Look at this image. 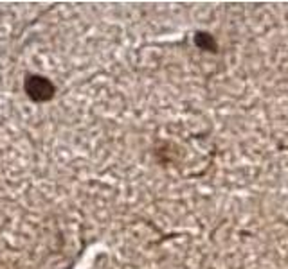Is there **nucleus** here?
<instances>
[{"label": "nucleus", "instance_id": "nucleus-1", "mask_svg": "<svg viewBox=\"0 0 288 269\" xmlns=\"http://www.w3.org/2000/svg\"><path fill=\"white\" fill-rule=\"evenodd\" d=\"M24 90H26L27 97L34 103H47L56 93L53 81L43 78V76H38V74L27 76L26 81H24Z\"/></svg>", "mask_w": 288, "mask_h": 269}, {"label": "nucleus", "instance_id": "nucleus-2", "mask_svg": "<svg viewBox=\"0 0 288 269\" xmlns=\"http://www.w3.org/2000/svg\"><path fill=\"white\" fill-rule=\"evenodd\" d=\"M194 45L204 52H213V54L218 52V43H216L215 36L209 34V32H205V31L194 32Z\"/></svg>", "mask_w": 288, "mask_h": 269}]
</instances>
